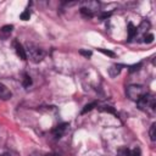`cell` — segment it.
Masks as SVG:
<instances>
[{
    "mask_svg": "<svg viewBox=\"0 0 156 156\" xmlns=\"http://www.w3.org/2000/svg\"><path fill=\"white\" fill-rule=\"evenodd\" d=\"M26 54H27V58H29L34 63H39L45 57V51L33 43H27Z\"/></svg>",
    "mask_w": 156,
    "mask_h": 156,
    "instance_id": "1",
    "label": "cell"
},
{
    "mask_svg": "<svg viewBox=\"0 0 156 156\" xmlns=\"http://www.w3.org/2000/svg\"><path fill=\"white\" fill-rule=\"evenodd\" d=\"M136 105L143 111H146L147 108L155 110V107H156V100H155V98L152 95H150L149 93H145L141 98H139L136 100Z\"/></svg>",
    "mask_w": 156,
    "mask_h": 156,
    "instance_id": "2",
    "label": "cell"
},
{
    "mask_svg": "<svg viewBox=\"0 0 156 156\" xmlns=\"http://www.w3.org/2000/svg\"><path fill=\"white\" fill-rule=\"evenodd\" d=\"M146 91V89L143 87V85H139V84H132L127 88V95L130 100H134L136 101L139 98H141Z\"/></svg>",
    "mask_w": 156,
    "mask_h": 156,
    "instance_id": "3",
    "label": "cell"
},
{
    "mask_svg": "<svg viewBox=\"0 0 156 156\" xmlns=\"http://www.w3.org/2000/svg\"><path fill=\"white\" fill-rule=\"evenodd\" d=\"M98 9H99V2H96V1L83 2V5L80 6V13L87 17H93L96 13Z\"/></svg>",
    "mask_w": 156,
    "mask_h": 156,
    "instance_id": "4",
    "label": "cell"
},
{
    "mask_svg": "<svg viewBox=\"0 0 156 156\" xmlns=\"http://www.w3.org/2000/svg\"><path fill=\"white\" fill-rule=\"evenodd\" d=\"M13 48H15V51H16L17 56H18L21 60H27L26 49L22 46V44H20L17 40H15V41H13Z\"/></svg>",
    "mask_w": 156,
    "mask_h": 156,
    "instance_id": "5",
    "label": "cell"
},
{
    "mask_svg": "<svg viewBox=\"0 0 156 156\" xmlns=\"http://www.w3.org/2000/svg\"><path fill=\"white\" fill-rule=\"evenodd\" d=\"M67 127H68V124H67V123H61V124L56 126V127L54 128V130H52L54 136H55L56 139H60V138L65 134V132H66Z\"/></svg>",
    "mask_w": 156,
    "mask_h": 156,
    "instance_id": "6",
    "label": "cell"
},
{
    "mask_svg": "<svg viewBox=\"0 0 156 156\" xmlns=\"http://www.w3.org/2000/svg\"><path fill=\"white\" fill-rule=\"evenodd\" d=\"M11 96H12V93L10 91V89L2 83H0V100H9L11 99Z\"/></svg>",
    "mask_w": 156,
    "mask_h": 156,
    "instance_id": "7",
    "label": "cell"
},
{
    "mask_svg": "<svg viewBox=\"0 0 156 156\" xmlns=\"http://www.w3.org/2000/svg\"><path fill=\"white\" fill-rule=\"evenodd\" d=\"M12 29H13V26H12V24H6V26H4V27L0 29V39H2V40L7 39V38L10 37V34H11Z\"/></svg>",
    "mask_w": 156,
    "mask_h": 156,
    "instance_id": "8",
    "label": "cell"
},
{
    "mask_svg": "<svg viewBox=\"0 0 156 156\" xmlns=\"http://www.w3.org/2000/svg\"><path fill=\"white\" fill-rule=\"evenodd\" d=\"M121 65H112L110 68H108V74L113 78V77H117V74H119L121 72Z\"/></svg>",
    "mask_w": 156,
    "mask_h": 156,
    "instance_id": "9",
    "label": "cell"
},
{
    "mask_svg": "<svg viewBox=\"0 0 156 156\" xmlns=\"http://www.w3.org/2000/svg\"><path fill=\"white\" fill-rule=\"evenodd\" d=\"M128 39L130 40V39H133L134 37H135V33H136V27H134V24L133 23H128Z\"/></svg>",
    "mask_w": 156,
    "mask_h": 156,
    "instance_id": "10",
    "label": "cell"
},
{
    "mask_svg": "<svg viewBox=\"0 0 156 156\" xmlns=\"http://www.w3.org/2000/svg\"><path fill=\"white\" fill-rule=\"evenodd\" d=\"M22 84H23V87H24V88H28V87L32 84V79H30L29 74H27V73H24V74H23V78H22Z\"/></svg>",
    "mask_w": 156,
    "mask_h": 156,
    "instance_id": "11",
    "label": "cell"
},
{
    "mask_svg": "<svg viewBox=\"0 0 156 156\" xmlns=\"http://www.w3.org/2000/svg\"><path fill=\"white\" fill-rule=\"evenodd\" d=\"M149 134H150L151 141H155V140H156V123H152V124H151L150 130H149Z\"/></svg>",
    "mask_w": 156,
    "mask_h": 156,
    "instance_id": "12",
    "label": "cell"
},
{
    "mask_svg": "<svg viewBox=\"0 0 156 156\" xmlns=\"http://www.w3.org/2000/svg\"><path fill=\"white\" fill-rule=\"evenodd\" d=\"M118 155L119 156H129V154H130V150L128 149V147H121V149H118Z\"/></svg>",
    "mask_w": 156,
    "mask_h": 156,
    "instance_id": "13",
    "label": "cell"
},
{
    "mask_svg": "<svg viewBox=\"0 0 156 156\" xmlns=\"http://www.w3.org/2000/svg\"><path fill=\"white\" fill-rule=\"evenodd\" d=\"M143 39H144V43L150 44V43L154 41V34H151V33H146V34L143 37Z\"/></svg>",
    "mask_w": 156,
    "mask_h": 156,
    "instance_id": "14",
    "label": "cell"
},
{
    "mask_svg": "<svg viewBox=\"0 0 156 156\" xmlns=\"http://www.w3.org/2000/svg\"><path fill=\"white\" fill-rule=\"evenodd\" d=\"M20 17H21V20H23V21H28V20L30 18V12H29V10L23 11V12L20 15Z\"/></svg>",
    "mask_w": 156,
    "mask_h": 156,
    "instance_id": "15",
    "label": "cell"
},
{
    "mask_svg": "<svg viewBox=\"0 0 156 156\" xmlns=\"http://www.w3.org/2000/svg\"><path fill=\"white\" fill-rule=\"evenodd\" d=\"M95 106H96V104H95V102H91V104H89V105H85V106H84V108H83V111H82V113H85V112H88V111L93 110Z\"/></svg>",
    "mask_w": 156,
    "mask_h": 156,
    "instance_id": "16",
    "label": "cell"
},
{
    "mask_svg": "<svg viewBox=\"0 0 156 156\" xmlns=\"http://www.w3.org/2000/svg\"><path fill=\"white\" fill-rule=\"evenodd\" d=\"M129 156H141V151H140V149H139V147H134V149H132Z\"/></svg>",
    "mask_w": 156,
    "mask_h": 156,
    "instance_id": "17",
    "label": "cell"
},
{
    "mask_svg": "<svg viewBox=\"0 0 156 156\" xmlns=\"http://www.w3.org/2000/svg\"><path fill=\"white\" fill-rule=\"evenodd\" d=\"M100 111H107V112H111V113H115V110L111 107V106H102L99 108Z\"/></svg>",
    "mask_w": 156,
    "mask_h": 156,
    "instance_id": "18",
    "label": "cell"
},
{
    "mask_svg": "<svg viewBox=\"0 0 156 156\" xmlns=\"http://www.w3.org/2000/svg\"><path fill=\"white\" fill-rule=\"evenodd\" d=\"M100 51H101V52H104L105 55H108V56H112V57L115 56V54H113L112 51H108V50H104V49H100Z\"/></svg>",
    "mask_w": 156,
    "mask_h": 156,
    "instance_id": "19",
    "label": "cell"
},
{
    "mask_svg": "<svg viewBox=\"0 0 156 156\" xmlns=\"http://www.w3.org/2000/svg\"><path fill=\"white\" fill-rule=\"evenodd\" d=\"M80 54H82V55H84V56H87V57H90V56H91V52H90V51H84V50H80Z\"/></svg>",
    "mask_w": 156,
    "mask_h": 156,
    "instance_id": "20",
    "label": "cell"
},
{
    "mask_svg": "<svg viewBox=\"0 0 156 156\" xmlns=\"http://www.w3.org/2000/svg\"><path fill=\"white\" fill-rule=\"evenodd\" d=\"M140 66H141V63H138V65H135V66H133V67L130 68V72H134V71H138Z\"/></svg>",
    "mask_w": 156,
    "mask_h": 156,
    "instance_id": "21",
    "label": "cell"
},
{
    "mask_svg": "<svg viewBox=\"0 0 156 156\" xmlns=\"http://www.w3.org/2000/svg\"><path fill=\"white\" fill-rule=\"evenodd\" d=\"M1 156H11V155H10V154H2Z\"/></svg>",
    "mask_w": 156,
    "mask_h": 156,
    "instance_id": "22",
    "label": "cell"
}]
</instances>
